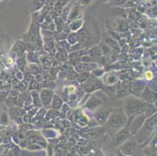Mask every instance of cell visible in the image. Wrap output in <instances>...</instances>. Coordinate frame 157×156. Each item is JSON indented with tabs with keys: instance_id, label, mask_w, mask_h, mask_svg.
<instances>
[{
	"instance_id": "1",
	"label": "cell",
	"mask_w": 157,
	"mask_h": 156,
	"mask_svg": "<svg viewBox=\"0 0 157 156\" xmlns=\"http://www.w3.org/2000/svg\"><path fill=\"white\" fill-rule=\"evenodd\" d=\"M156 127V113L153 114L148 119H145L142 126L137 131L136 141L138 144H142L148 139Z\"/></svg>"
},
{
	"instance_id": "2",
	"label": "cell",
	"mask_w": 157,
	"mask_h": 156,
	"mask_svg": "<svg viewBox=\"0 0 157 156\" xmlns=\"http://www.w3.org/2000/svg\"><path fill=\"white\" fill-rule=\"evenodd\" d=\"M146 106L147 104L143 101L131 98L125 101L124 112L128 119H131L135 116L144 113Z\"/></svg>"
},
{
	"instance_id": "3",
	"label": "cell",
	"mask_w": 157,
	"mask_h": 156,
	"mask_svg": "<svg viewBox=\"0 0 157 156\" xmlns=\"http://www.w3.org/2000/svg\"><path fill=\"white\" fill-rule=\"evenodd\" d=\"M128 117L125 115L124 112L116 111L109 114L107 119V127L111 130L117 131L124 127L128 124Z\"/></svg>"
},
{
	"instance_id": "4",
	"label": "cell",
	"mask_w": 157,
	"mask_h": 156,
	"mask_svg": "<svg viewBox=\"0 0 157 156\" xmlns=\"http://www.w3.org/2000/svg\"><path fill=\"white\" fill-rule=\"evenodd\" d=\"M145 119L146 117L144 113L139 114V115H137L131 118V121L128 127V130H129L131 135H135L136 134L137 131L139 130L140 127H142L143 123L145 122Z\"/></svg>"
},
{
	"instance_id": "5",
	"label": "cell",
	"mask_w": 157,
	"mask_h": 156,
	"mask_svg": "<svg viewBox=\"0 0 157 156\" xmlns=\"http://www.w3.org/2000/svg\"><path fill=\"white\" fill-rule=\"evenodd\" d=\"M131 134L129 132V130L128 128H121V130H120V131H118V133L114 135L113 139V143L112 145L113 146H118L122 144L123 143L126 141L128 139V137H130Z\"/></svg>"
},
{
	"instance_id": "6",
	"label": "cell",
	"mask_w": 157,
	"mask_h": 156,
	"mask_svg": "<svg viewBox=\"0 0 157 156\" xmlns=\"http://www.w3.org/2000/svg\"><path fill=\"white\" fill-rule=\"evenodd\" d=\"M102 87V84L100 80L97 79L96 77H88L86 80V83L85 84V91L87 92L95 91Z\"/></svg>"
},
{
	"instance_id": "7",
	"label": "cell",
	"mask_w": 157,
	"mask_h": 156,
	"mask_svg": "<svg viewBox=\"0 0 157 156\" xmlns=\"http://www.w3.org/2000/svg\"><path fill=\"white\" fill-rule=\"evenodd\" d=\"M122 147L121 148V151L123 154H126V155H132L136 152L137 150V144L135 141H128V142L123 143Z\"/></svg>"
},
{
	"instance_id": "8",
	"label": "cell",
	"mask_w": 157,
	"mask_h": 156,
	"mask_svg": "<svg viewBox=\"0 0 157 156\" xmlns=\"http://www.w3.org/2000/svg\"><path fill=\"white\" fill-rule=\"evenodd\" d=\"M140 95L144 101L148 103H150V104H152L156 101V94L154 91L149 90V88H144Z\"/></svg>"
},
{
	"instance_id": "9",
	"label": "cell",
	"mask_w": 157,
	"mask_h": 156,
	"mask_svg": "<svg viewBox=\"0 0 157 156\" xmlns=\"http://www.w3.org/2000/svg\"><path fill=\"white\" fill-rule=\"evenodd\" d=\"M53 96V92L51 90L44 89L41 91L40 94V99L44 105H48L51 103Z\"/></svg>"
},
{
	"instance_id": "10",
	"label": "cell",
	"mask_w": 157,
	"mask_h": 156,
	"mask_svg": "<svg viewBox=\"0 0 157 156\" xmlns=\"http://www.w3.org/2000/svg\"><path fill=\"white\" fill-rule=\"evenodd\" d=\"M97 65L92 63H79L78 65L74 66V70L78 73L88 72L92 70L93 69L96 68Z\"/></svg>"
},
{
	"instance_id": "11",
	"label": "cell",
	"mask_w": 157,
	"mask_h": 156,
	"mask_svg": "<svg viewBox=\"0 0 157 156\" xmlns=\"http://www.w3.org/2000/svg\"><path fill=\"white\" fill-rule=\"evenodd\" d=\"M145 88V83L142 81H135L130 87V91L135 95H140Z\"/></svg>"
},
{
	"instance_id": "12",
	"label": "cell",
	"mask_w": 157,
	"mask_h": 156,
	"mask_svg": "<svg viewBox=\"0 0 157 156\" xmlns=\"http://www.w3.org/2000/svg\"><path fill=\"white\" fill-rule=\"evenodd\" d=\"M77 40L78 41L83 44V45H87L90 41V33L88 30L81 29L77 34Z\"/></svg>"
},
{
	"instance_id": "13",
	"label": "cell",
	"mask_w": 157,
	"mask_h": 156,
	"mask_svg": "<svg viewBox=\"0 0 157 156\" xmlns=\"http://www.w3.org/2000/svg\"><path fill=\"white\" fill-rule=\"evenodd\" d=\"M101 104H102V101H101L99 98H96L95 96H92L86 102L85 107L88 108V109L92 110L94 109V108H97L98 106H99Z\"/></svg>"
},
{
	"instance_id": "14",
	"label": "cell",
	"mask_w": 157,
	"mask_h": 156,
	"mask_svg": "<svg viewBox=\"0 0 157 156\" xmlns=\"http://www.w3.org/2000/svg\"><path fill=\"white\" fill-rule=\"evenodd\" d=\"M111 111H98L97 113H95V117L99 124H102L104 122H106L107 119Z\"/></svg>"
},
{
	"instance_id": "15",
	"label": "cell",
	"mask_w": 157,
	"mask_h": 156,
	"mask_svg": "<svg viewBox=\"0 0 157 156\" xmlns=\"http://www.w3.org/2000/svg\"><path fill=\"white\" fill-rule=\"evenodd\" d=\"M63 106V100L58 95H54L52 96V108L53 109L59 110L62 108Z\"/></svg>"
},
{
	"instance_id": "16",
	"label": "cell",
	"mask_w": 157,
	"mask_h": 156,
	"mask_svg": "<svg viewBox=\"0 0 157 156\" xmlns=\"http://www.w3.org/2000/svg\"><path fill=\"white\" fill-rule=\"evenodd\" d=\"M88 54L94 58H98V57L102 56V55L100 47L98 46H94L92 48H90L88 50Z\"/></svg>"
},
{
	"instance_id": "17",
	"label": "cell",
	"mask_w": 157,
	"mask_h": 156,
	"mask_svg": "<svg viewBox=\"0 0 157 156\" xmlns=\"http://www.w3.org/2000/svg\"><path fill=\"white\" fill-rule=\"evenodd\" d=\"M156 112V109H155V107L152 105H147L146 108L145 110V117H148V116H152L153 114H155Z\"/></svg>"
},
{
	"instance_id": "18",
	"label": "cell",
	"mask_w": 157,
	"mask_h": 156,
	"mask_svg": "<svg viewBox=\"0 0 157 156\" xmlns=\"http://www.w3.org/2000/svg\"><path fill=\"white\" fill-rule=\"evenodd\" d=\"M101 48V51H102V53H103L105 55H109L112 51H111L110 47H109L108 45H106L105 44H103V43H101L100 45H99Z\"/></svg>"
},
{
	"instance_id": "19",
	"label": "cell",
	"mask_w": 157,
	"mask_h": 156,
	"mask_svg": "<svg viewBox=\"0 0 157 156\" xmlns=\"http://www.w3.org/2000/svg\"><path fill=\"white\" fill-rule=\"evenodd\" d=\"M89 73L88 72H81L80 73L79 75H78V80L80 82H84V81H86V80L89 77Z\"/></svg>"
},
{
	"instance_id": "20",
	"label": "cell",
	"mask_w": 157,
	"mask_h": 156,
	"mask_svg": "<svg viewBox=\"0 0 157 156\" xmlns=\"http://www.w3.org/2000/svg\"><path fill=\"white\" fill-rule=\"evenodd\" d=\"M81 24H82V21H74L73 23H71V25H70V28L73 31H77V30L81 28Z\"/></svg>"
},
{
	"instance_id": "21",
	"label": "cell",
	"mask_w": 157,
	"mask_h": 156,
	"mask_svg": "<svg viewBox=\"0 0 157 156\" xmlns=\"http://www.w3.org/2000/svg\"><path fill=\"white\" fill-rule=\"evenodd\" d=\"M78 15H79V8H78V6H76L74 9V10H72V12H71V15H70L69 21L75 19Z\"/></svg>"
},
{
	"instance_id": "22",
	"label": "cell",
	"mask_w": 157,
	"mask_h": 156,
	"mask_svg": "<svg viewBox=\"0 0 157 156\" xmlns=\"http://www.w3.org/2000/svg\"><path fill=\"white\" fill-rule=\"evenodd\" d=\"M54 11L56 12V13L59 15L63 11V6L61 5V4H59V2L55 3L54 4Z\"/></svg>"
},
{
	"instance_id": "23",
	"label": "cell",
	"mask_w": 157,
	"mask_h": 156,
	"mask_svg": "<svg viewBox=\"0 0 157 156\" xmlns=\"http://www.w3.org/2000/svg\"><path fill=\"white\" fill-rule=\"evenodd\" d=\"M105 43L108 45V46H110L111 48H112V47H114L115 45H117V42H116L113 38H107L105 40Z\"/></svg>"
},
{
	"instance_id": "24",
	"label": "cell",
	"mask_w": 157,
	"mask_h": 156,
	"mask_svg": "<svg viewBox=\"0 0 157 156\" xmlns=\"http://www.w3.org/2000/svg\"><path fill=\"white\" fill-rule=\"evenodd\" d=\"M100 136V134H98V132H96V131H92V132H89V133H87L85 137L87 138H95V137H98Z\"/></svg>"
},
{
	"instance_id": "25",
	"label": "cell",
	"mask_w": 157,
	"mask_h": 156,
	"mask_svg": "<svg viewBox=\"0 0 157 156\" xmlns=\"http://www.w3.org/2000/svg\"><path fill=\"white\" fill-rule=\"evenodd\" d=\"M95 59H94V57L91 56V55H85V56H83L82 58H81V61H83V62H87V63H92L95 61Z\"/></svg>"
},
{
	"instance_id": "26",
	"label": "cell",
	"mask_w": 157,
	"mask_h": 156,
	"mask_svg": "<svg viewBox=\"0 0 157 156\" xmlns=\"http://www.w3.org/2000/svg\"><path fill=\"white\" fill-rule=\"evenodd\" d=\"M145 77H146V78L148 80H151L152 77H153V74L151 72H149V71H148V72H146V74H145Z\"/></svg>"
},
{
	"instance_id": "27",
	"label": "cell",
	"mask_w": 157,
	"mask_h": 156,
	"mask_svg": "<svg viewBox=\"0 0 157 156\" xmlns=\"http://www.w3.org/2000/svg\"><path fill=\"white\" fill-rule=\"evenodd\" d=\"M69 1L70 0H58V1H57V2H59V4H61V5L63 6H65L66 4H67Z\"/></svg>"
},
{
	"instance_id": "28",
	"label": "cell",
	"mask_w": 157,
	"mask_h": 156,
	"mask_svg": "<svg viewBox=\"0 0 157 156\" xmlns=\"http://www.w3.org/2000/svg\"><path fill=\"white\" fill-rule=\"evenodd\" d=\"M92 0H81L80 2H81V4H84V5H86V4H88Z\"/></svg>"
},
{
	"instance_id": "29",
	"label": "cell",
	"mask_w": 157,
	"mask_h": 156,
	"mask_svg": "<svg viewBox=\"0 0 157 156\" xmlns=\"http://www.w3.org/2000/svg\"><path fill=\"white\" fill-rule=\"evenodd\" d=\"M56 0H48V2L50 3L51 6H53L56 3Z\"/></svg>"
}]
</instances>
